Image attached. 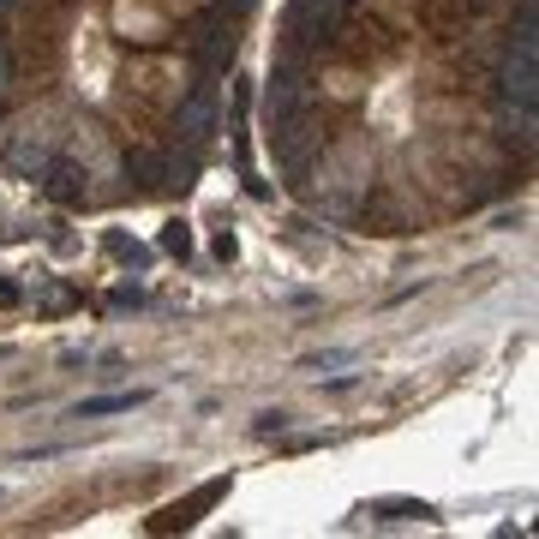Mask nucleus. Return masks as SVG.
I'll list each match as a JSON object with an SVG mask.
<instances>
[{"label":"nucleus","instance_id":"f257e3e1","mask_svg":"<svg viewBox=\"0 0 539 539\" xmlns=\"http://www.w3.org/2000/svg\"><path fill=\"white\" fill-rule=\"evenodd\" d=\"M222 492H228V480H210V486H204V492H198L192 504H174V510H162V516H156L150 528H156V534H162V528H186V522H198V510H210V504H216Z\"/></svg>","mask_w":539,"mask_h":539}]
</instances>
